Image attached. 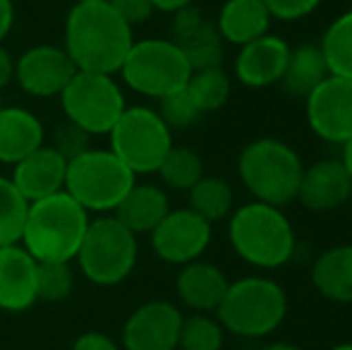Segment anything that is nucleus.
<instances>
[{"mask_svg": "<svg viewBox=\"0 0 352 350\" xmlns=\"http://www.w3.org/2000/svg\"><path fill=\"white\" fill-rule=\"evenodd\" d=\"M60 103L67 120L87 135H108L127 108L125 94L113 75L84 70L74 72L70 85L63 89Z\"/></svg>", "mask_w": 352, "mask_h": 350, "instance_id": "9d476101", "label": "nucleus"}, {"mask_svg": "<svg viewBox=\"0 0 352 350\" xmlns=\"http://www.w3.org/2000/svg\"><path fill=\"white\" fill-rule=\"evenodd\" d=\"M89 140H91V135H87V132L79 130L77 125H72V122L67 120L65 125H60L56 130V144H53V149L60 151V154L70 161L74 156L82 154V151L91 149V146H89Z\"/></svg>", "mask_w": 352, "mask_h": 350, "instance_id": "72a5a7b5", "label": "nucleus"}, {"mask_svg": "<svg viewBox=\"0 0 352 350\" xmlns=\"http://www.w3.org/2000/svg\"><path fill=\"white\" fill-rule=\"evenodd\" d=\"M77 3H106V0H77Z\"/></svg>", "mask_w": 352, "mask_h": 350, "instance_id": "c03bdc74", "label": "nucleus"}, {"mask_svg": "<svg viewBox=\"0 0 352 350\" xmlns=\"http://www.w3.org/2000/svg\"><path fill=\"white\" fill-rule=\"evenodd\" d=\"M29 201L10 177L0 175V248L19 245L27 223Z\"/></svg>", "mask_w": 352, "mask_h": 350, "instance_id": "c85d7f7f", "label": "nucleus"}, {"mask_svg": "<svg viewBox=\"0 0 352 350\" xmlns=\"http://www.w3.org/2000/svg\"><path fill=\"white\" fill-rule=\"evenodd\" d=\"M195 0H151L153 10H161V12H177V10L187 8V5H192Z\"/></svg>", "mask_w": 352, "mask_h": 350, "instance_id": "ea45409f", "label": "nucleus"}, {"mask_svg": "<svg viewBox=\"0 0 352 350\" xmlns=\"http://www.w3.org/2000/svg\"><path fill=\"white\" fill-rule=\"evenodd\" d=\"M106 3L111 5L130 27L144 24L153 14L151 0H106Z\"/></svg>", "mask_w": 352, "mask_h": 350, "instance_id": "c9c22d12", "label": "nucleus"}, {"mask_svg": "<svg viewBox=\"0 0 352 350\" xmlns=\"http://www.w3.org/2000/svg\"><path fill=\"white\" fill-rule=\"evenodd\" d=\"M271 12L264 0H226L218 12L216 29L223 41L232 46H245L254 39L269 34Z\"/></svg>", "mask_w": 352, "mask_h": 350, "instance_id": "412c9836", "label": "nucleus"}, {"mask_svg": "<svg viewBox=\"0 0 352 350\" xmlns=\"http://www.w3.org/2000/svg\"><path fill=\"white\" fill-rule=\"evenodd\" d=\"M108 137L111 151L135 175L156 173L173 149V130L153 108L146 106L125 108Z\"/></svg>", "mask_w": 352, "mask_h": 350, "instance_id": "6e6552de", "label": "nucleus"}, {"mask_svg": "<svg viewBox=\"0 0 352 350\" xmlns=\"http://www.w3.org/2000/svg\"><path fill=\"white\" fill-rule=\"evenodd\" d=\"M232 187L221 177L204 175L190 190V209L199 214L204 221L216 223L232 214Z\"/></svg>", "mask_w": 352, "mask_h": 350, "instance_id": "a878e982", "label": "nucleus"}, {"mask_svg": "<svg viewBox=\"0 0 352 350\" xmlns=\"http://www.w3.org/2000/svg\"><path fill=\"white\" fill-rule=\"evenodd\" d=\"M237 173L254 201L285 206L297 199L305 166L297 151L274 137H261L242 149Z\"/></svg>", "mask_w": 352, "mask_h": 350, "instance_id": "39448f33", "label": "nucleus"}, {"mask_svg": "<svg viewBox=\"0 0 352 350\" xmlns=\"http://www.w3.org/2000/svg\"><path fill=\"white\" fill-rule=\"evenodd\" d=\"M192 67L185 53L170 39L135 41L120 67V77L132 91L148 98H161L187 85Z\"/></svg>", "mask_w": 352, "mask_h": 350, "instance_id": "1a4fd4ad", "label": "nucleus"}, {"mask_svg": "<svg viewBox=\"0 0 352 350\" xmlns=\"http://www.w3.org/2000/svg\"><path fill=\"white\" fill-rule=\"evenodd\" d=\"M307 101L311 132L331 144H345L352 137V80L329 75Z\"/></svg>", "mask_w": 352, "mask_h": 350, "instance_id": "f8f14e48", "label": "nucleus"}, {"mask_svg": "<svg viewBox=\"0 0 352 350\" xmlns=\"http://www.w3.org/2000/svg\"><path fill=\"white\" fill-rule=\"evenodd\" d=\"M319 48L324 53L329 75L352 80V10L331 22Z\"/></svg>", "mask_w": 352, "mask_h": 350, "instance_id": "393cba45", "label": "nucleus"}, {"mask_svg": "<svg viewBox=\"0 0 352 350\" xmlns=\"http://www.w3.org/2000/svg\"><path fill=\"white\" fill-rule=\"evenodd\" d=\"M271 17L283 19V22H295L307 14H311L321 5V0H264Z\"/></svg>", "mask_w": 352, "mask_h": 350, "instance_id": "f704fd0d", "label": "nucleus"}, {"mask_svg": "<svg viewBox=\"0 0 352 350\" xmlns=\"http://www.w3.org/2000/svg\"><path fill=\"white\" fill-rule=\"evenodd\" d=\"M135 36L108 3H74L65 19V51L84 72H120Z\"/></svg>", "mask_w": 352, "mask_h": 350, "instance_id": "f257e3e1", "label": "nucleus"}, {"mask_svg": "<svg viewBox=\"0 0 352 350\" xmlns=\"http://www.w3.org/2000/svg\"><path fill=\"white\" fill-rule=\"evenodd\" d=\"M331 350H352V343H340V346H333Z\"/></svg>", "mask_w": 352, "mask_h": 350, "instance_id": "37998d69", "label": "nucleus"}, {"mask_svg": "<svg viewBox=\"0 0 352 350\" xmlns=\"http://www.w3.org/2000/svg\"><path fill=\"white\" fill-rule=\"evenodd\" d=\"M259 350H305L295 343H269V346H261Z\"/></svg>", "mask_w": 352, "mask_h": 350, "instance_id": "79ce46f5", "label": "nucleus"}, {"mask_svg": "<svg viewBox=\"0 0 352 350\" xmlns=\"http://www.w3.org/2000/svg\"><path fill=\"white\" fill-rule=\"evenodd\" d=\"M70 350H120L116 341L108 333L101 331H87L72 343Z\"/></svg>", "mask_w": 352, "mask_h": 350, "instance_id": "e433bc0d", "label": "nucleus"}, {"mask_svg": "<svg viewBox=\"0 0 352 350\" xmlns=\"http://www.w3.org/2000/svg\"><path fill=\"white\" fill-rule=\"evenodd\" d=\"M285 314V290L266 276H247L230 283L216 309L223 331L242 338L269 336L280 327Z\"/></svg>", "mask_w": 352, "mask_h": 350, "instance_id": "20e7f679", "label": "nucleus"}, {"mask_svg": "<svg viewBox=\"0 0 352 350\" xmlns=\"http://www.w3.org/2000/svg\"><path fill=\"white\" fill-rule=\"evenodd\" d=\"M12 168L14 171L10 180L14 182V187L22 192L29 204L65 190L67 159L53 146H38L36 151L17 161Z\"/></svg>", "mask_w": 352, "mask_h": 350, "instance_id": "dca6fc26", "label": "nucleus"}, {"mask_svg": "<svg viewBox=\"0 0 352 350\" xmlns=\"http://www.w3.org/2000/svg\"><path fill=\"white\" fill-rule=\"evenodd\" d=\"M43 146V125L32 111L0 106V164L14 166Z\"/></svg>", "mask_w": 352, "mask_h": 350, "instance_id": "aec40b11", "label": "nucleus"}, {"mask_svg": "<svg viewBox=\"0 0 352 350\" xmlns=\"http://www.w3.org/2000/svg\"><path fill=\"white\" fill-rule=\"evenodd\" d=\"M182 319L168 300L140 305L122 327V350H177Z\"/></svg>", "mask_w": 352, "mask_h": 350, "instance_id": "4468645a", "label": "nucleus"}, {"mask_svg": "<svg viewBox=\"0 0 352 350\" xmlns=\"http://www.w3.org/2000/svg\"><path fill=\"white\" fill-rule=\"evenodd\" d=\"M287 58H290V46L280 36L264 34L240 46V53L235 58V77L252 89L278 85L285 72Z\"/></svg>", "mask_w": 352, "mask_h": 350, "instance_id": "2eb2a0df", "label": "nucleus"}, {"mask_svg": "<svg viewBox=\"0 0 352 350\" xmlns=\"http://www.w3.org/2000/svg\"><path fill=\"white\" fill-rule=\"evenodd\" d=\"M228 238L237 257L256 269H280L295 254V230L280 206L250 201L230 214Z\"/></svg>", "mask_w": 352, "mask_h": 350, "instance_id": "7ed1b4c3", "label": "nucleus"}, {"mask_svg": "<svg viewBox=\"0 0 352 350\" xmlns=\"http://www.w3.org/2000/svg\"><path fill=\"white\" fill-rule=\"evenodd\" d=\"M352 197V177L340 159H324L305 168L297 199L309 211H333Z\"/></svg>", "mask_w": 352, "mask_h": 350, "instance_id": "f3484780", "label": "nucleus"}, {"mask_svg": "<svg viewBox=\"0 0 352 350\" xmlns=\"http://www.w3.org/2000/svg\"><path fill=\"white\" fill-rule=\"evenodd\" d=\"M170 211L168 195L156 185H132V190L125 195V199L113 211L118 221L132 230L135 235L151 233Z\"/></svg>", "mask_w": 352, "mask_h": 350, "instance_id": "4be33fe9", "label": "nucleus"}, {"mask_svg": "<svg viewBox=\"0 0 352 350\" xmlns=\"http://www.w3.org/2000/svg\"><path fill=\"white\" fill-rule=\"evenodd\" d=\"M12 24H14L12 0H0V43H3V39L12 32Z\"/></svg>", "mask_w": 352, "mask_h": 350, "instance_id": "58836bf2", "label": "nucleus"}, {"mask_svg": "<svg viewBox=\"0 0 352 350\" xmlns=\"http://www.w3.org/2000/svg\"><path fill=\"white\" fill-rule=\"evenodd\" d=\"M326 77H329V67H326L321 48L316 43H305V46L290 48L280 85L290 96L307 98Z\"/></svg>", "mask_w": 352, "mask_h": 350, "instance_id": "b1692460", "label": "nucleus"}, {"mask_svg": "<svg viewBox=\"0 0 352 350\" xmlns=\"http://www.w3.org/2000/svg\"><path fill=\"white\" fill-rule=\"evenodd\" d=\"M89 211L65 190L29 204L22 245L36 262H72L89 228Z\"/></svg>", "mask_w": 352, "mask_h": 350, "instance_id": "f03ea898", "label": "nucleus"}, {"mask_svg": "<svg viewBox=\"0 0 352 350\" xmlns=\"http://www.w3.org/2000/svg\"><path fill=\"white\" fill-rule=\"evenodd\" d=\"M137 182V175L111 149H87L67 161L65 192L94 214H111Z\"/></svg>", "mask_w": 352, "mask_h": 350, "instance_id": "423d86ee", "label": "nucleus"}, {"mask_svg": "<svg viewBox=\"0 0 352 350\" xmlns=\"http://www.w3.org/2000/svg\"><path fill=\"white\" fill-rule=\"evenodd\" d=\"M223 331L221 322L204 312H195L192 317L182 319L180 329V350H221L223 348Z\"/></svg>", "mask_w": 352, "mask_h": 350, "instance_id": "7c9ffc66", "label": "nucleus"}, {"mask_svg": "<svg viewBox=\"0 0 352 350\" xmlns=\"http://www.w3.org/2000/svg\"><path fill=\"white\" fill-rule=\"evenodd\" d=\"M156 113L163 118V122H166L170 130H185V127L197 125V122L201 120V116H204V113L199 111V106L195 103V98L190 96L187 87L158 98Z\"/></svg>", "mask_w": 352, "mask_h": 350, "instance_id": "473e14b6", "label": "nucleus"}, {"mask_svg": "<svg viewBox=\"0 0 352 350\" xmlns=\"http://www.w3.org/2000/svg\"><path fill=\"white\" fill-rule=\"evenodd\" d=\"M161 175V180L166 182L170 190L190 192L197 182L204 177V161L190 146H175L168 151V156L163 159V164L156 171Z\"/></svg>", "mask_w": 352, "mask_h": 350, "instance_id": "cd10ccee", "label": "nucleus"}, {"mask_svg": "<svg viewBox=\"0 0 352 350\" xmlns=\"http://www.w3.org/2000/svg\"><path fill=\"white\" fill-rule=\"evenodd\" d=\"M151 248L158 259L185 266L197 262L211 243V223L187 206L168 211L166 219L151 230Z\"/></svg>", "mask_w": 352, "mask_h": 350, "instance_id": "9b49d317", "label": "nucleus"}, {"mask_svg": "<svg viewBox=\"0 0 352 350\" xmlns=\"http://www.w3.org/2000/svg\"><path fill=\"white\" fill-rule=\"evenodd\" d=\"M36 300V259L22 245L0 248V309L19 314Z\"/></svg>", "mask_w": 352, "mask_h": 350, "instance_id": "a211bd4d", "label": "nucleus"}, {"mask_svg": "<svg viewBox=\"0 0 352 350\" xmlns=\"http://www.w3.org/2000/svg\"><path fill=\"white\" fill-rule=\"evenodd\" d=\"M311 283L331 303H352V245L326 250L311 266Z\"/></svg>", "mask_w": 352, "mask_h": 350, "instance_id": "5701e85b", "label": "nucleus"}, {"mask_svg": "<svg viewBox=\"0 0 352 350\" xmlns=\"http://www.w3.org/2000/svg\"><path fill=\"white\" fill-rule=\"evenodd\" d=\"M185 53L192 70H206V67H221L223 63V36L218 34L216 22H204L195 29L187 39L175 43Z\"/></svg>", "mask_w": 352, "mask_h": 350, "instance_id": "bb28decb", "label": "nucleus"}, {"mask_svg": "<svg viewBox=\"0 0 352 350\" xmlns=\"http://www.w3.org/2000/svg\"><path fill=\"white\" fill-rule=\"evenodd\" d=\"M12 80H14V58L0 43V89H5Z\"/></svg>", "mask_w": 352, "mask_h": 350, "instance_id": "4c0bfd02", "label": "nucleus"}, {"mask_svg": "<svg viewBox=\"0 0 352 350\" xmlns=\"http://www.w3.org/2000/svg\"><path fill=\"white\" fill-rule=\"evenodd\" d=\"M228 285H230V281L226 278V274L216 264L197 259V262L185 264L177 274L175 293L185 307L209 314L218 309Z\"/></svg>", "mask_w": 352, "mask_h": 350, "instance_id": "6ab92c4d", "label": "nucleus"}, {"mask_svg": "<svg viewBox=\"0 0 352 350\" xmlns=\"http://www.w3.org/2000/svg\"><path fill=\"white\" fill-rule=\"evenodd\" d=\"M137 254V235L116 216H98L96 221H89L77 262L87 281L96 285H118L135 271Z\"/></svg>", "mask_w": 352, "mask_h": 350, "instance_id": "0eeeda50", "label": "nucleus"}, {"mask_svg": "<svg viewBox=\"0 0 352 350\" xmlns=\"http://www.w3.org/2000/svg\"><path fill=\"white\" fill-rule=\"evenodd\" d=\"M77 72L72 58L63 46L41 43L24 51L14 61V80L27 91L29 96L51 98L60 96L63 89L70 85V80Z\"/></svg>", "mask_w": 352, "mask_h": 350, "instance_id": "ddd939ff", "label": "nucleus"}, {"mask_svg": "<svg viewBox=\"0 0 352 350\" xmlns=\"http://www.w3.org/2000/svg\"><path fill=\"white\" fill-rule=\"evenodd\" d=\"M187 91L195 98L201 113H213L223 108L230 98V77L223 67H206V70H192L187 80Z\"/></svg>", "mask_w": 352, "mask_h": 350, "instance_id": "c756f323", "label": "nucleus"}, {"mask_svg": "<svg viewBox=\"0 0 352 350\" xmlns=\"http://www.w3.org/2000/svg\"><path fill=\"white\" fill-rule=\"evenodd\" d=\"M340 161H343V166L348 168V173L352 177V137L343 144V156H340Z\"/></svg>", "mask_w": 352, "mask_h": 350, "instance_id": "a19ab883", "label": "nucleus"}, {"mask_svg": "<svg viewBox=\"0 0 352 350\" xmlns=\"http://www.w3.org/2000/svg\"><path fill=\"white\" fill-rule=\"evenodd\" d=\"M74 290L70 262H36V295L46 303H63Z\"/></svg>", "mask_w": 352, "mask_h": 350, "instance_id": "2f4dec72", "label": "nucleus"}]
</instances>
